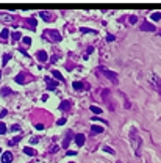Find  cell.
Masks as SVG:
<instances>
[{
	"label": "cell",
	"mask_w": 161,
	"mask_h": 163,
	"mask_svg": "<svg viewBox=\"0 0 161 163\" xmlns=\"http://www.w3.org/2000/svg\"><path fill=\"white\" fill-rule=\"evenodd\" d=\"M91 132H92V135L102 133V132H103V127H100V125H96V124H94L92 127H91Z\"/></svg>",
	"instance_id": "cell-13"
},
{
	"label": "cell",
	"mask_w": 161,
	"mask_h": 163,
	"mask_svg": "<svg viewBox=\"0 0 161 163\" xmlns=\"http://www.w3.org/2000/svg\"><path fill=\"white\" fill-rule=\"evenodd\" d=\"M8 35H9L8 28H3V30H2V35H0V38H2V39H6V38H8Z\"/></svg>",
	"instance_id": "cell-24"
},
{
	"label": "cell",
	"mask_w": 161,
	"mask_h": 163,
	"mask_svg": "<svg viewBox=\"0 0 161 163\" xmlns=\"http://www.w3.org/2000/svg\"><path fill=\"white\" fill-rule=\"evenodd\" d=\"M19 129H21V127H19L17 124H14V125H13V127H11V130H13V132H17Z\"/></svg>",
	"instance_id": "cell-34"
},
{
	"label": "cell",
	"mask_w": 161,
	"mask_h": 163,
	"mask_svg": "<svg viewBox=\"0 0 161 163\" xmlns=\"http://www.w3.org/2000/svg\"><path fill=\"white\" fill-rule=\"evenodd\" d=\"M21 138H22V135H17V136H14V138H13L11 141H8V146H14V144H17V143L21 141Z\"/></svg>",
	"instance_id": "cell-17"
},
{
	"label": "cell",
	"mask_w": 161,
	"mask_h": 163,
	"mask_svg": "<svg viewBox=\"0 0 161 163\" xmlns=\"http://www.w3.org/2000/svg\"><path fill=\"white\" fill-rule=\"evenodd\" d=\"M106 41H110V42L114 41V36H113V35H108V36H106Z\"/></svg>",
	"instance_id": "cell-35"
},
{
	"label": "cell",
	"mask_w": 161,
	"mask_h": 163,
	"mask_svg": "<svg viewBox=\"0 0 161 163\" xmlns=\"http://www.w3.org/2000/svg\"><path fill=\"white\" fill-rule=\"evenodd\" d=\"M72 86H74V89H75V91H81V89H83V88H89V85H83V83H81V82H74V83H72Z\"/></svg>",
	"instance_id": "cell-9"
},
{
	"label": "cell",
	"mask_w": 161,
	"mask_h": 163,
	"mask_svg": "<svg viewBox=\"0 0 161 163\" xmlns=\"http://www.w3.org/2000/svg\"><path fill=\"white\" fill-rule=\"evenodd\" d=\"M149 80H150V85H152V88L161 96V78L155 74V72H152V74H150V77H149Z\"/></svg>",
	"instance_id": "cell-1"
},
{
	"label": "cell",
	"mask_w": 161,
	"mask_h": 163,
	"mask_svg": "<svg viewBox=\"0 0 161 163\" xmlns=\"http://www.w3.org/2000/svg\"><path fill=\"white\" fill-rule=\"evenodd\" d=\"M36 129H38V130H42V129H44V125H42V124H36Z\"/></svg>",
	"instance_id": "cell-37"
},
{
	"label": "cell",
	"mask_w": 161,
	"mask_h": 163,
	"mask_svg": "<svg viewBox=\"0 0 161 163\" xmlns=\"http://www.w3.org/2000/svg\"><path fill=\"white\" fill-rule=\"evenodd\" d=\"M25 78H27V74H25V72H21V74H17L16 75V83H22V85H24L25 83Z\"/></svg>",
	"instance_id": "cell-10"
},
{
	"label": "cell",
	"mask_w": 161,
	"mask_h": 163,
	"mask_svg": "<svg viewBox=\"0 0 161 163\" xmlns=\"http://www.w3.org/2000/svg\"><path fill=\"white\" fill-rule=\"evenodd\" d=\"M9 58H11V55H9V54H5V55H3V61H2V63H3V64H6Z\"/></svg>",
	"instance_id": "cell-28"
},
{
	"label": "cell",
	"mask_w": 161,
	"mask_h": 163,
	"mask_svg": "<svg viewBox=\"0 0 161 163\" xmlns=\"http://www.w3.org/2000/svg\"><path fill=\"white\" fill-rule=\"evenodd\" d=\"M52 75H53L56 80H60V82H64V77L61 75V72L60 71H52Z\"/></svg>",
	"instance_id": "cell-16"
},
{
	"label": "cell",
	"mask_w": 161,
	"mask_h": 163,
	"mask_svg": "<svg viewBox=\"0 0 161 163\" xmlns=\"http://www.w3.org/2000/svg\"><path fill=\"white\" fill-rule=\"evenodd\" d=\"M27 24H28V27H30V28H35V27H36L35 17H33V19H27Z\"/></svg>",
	"instance_id": "cell-23"
},
{
	"label": "cell",
	"mask_w": 161,
	"mask_h": 163,
	"mask_svg": "<svg viewBox=\"0 0 161 163\" xmlns=\"http://www.w3.org/2000/svg\"><path fill=\"white\" fill-rule=\"evenodd\" d=\"M39 14H41V17L45 19V21H52V13L50 11H41Z\"/></svg>",
	"instance_id": "cell-15"
},
{
	"label": "cell",
	"mask_w": 161,
	"mask_h": 163,
	"mask_svg": "<svg viewBox=\"0 0 161 163\" xmlns=\"http://www.w3.org/2000/svg\"><path fill=\"white\" fill-rule=\"evenodd\" d=\"M6 133V124L5 122H0V135Z\"/></svg>",
	"instance_id": "cell-25"
},
{
	"label": "cell",
	"mask_w": 161,
	"mask_h": 163,
	"mask_svg": "<svg viewBox=\"0 0 161 163\" xmlns=\"http://www.w3.org/2000/svg\"><path fill=\"white\" fill-rule=\"evenodd\" d=\"M22 41H24V44H27V46H30V44H31V38H28V36L22 38Z\"/></svg>",
	"instance_id": "cell-27"
},
{
	"label": "cell",
	"mask_w": 161,
	"mask_h": 163,
	"mask_svg": "<svg viewBox=\"0 0 161 163\" xmlns=\"http://www.w3.org/2000/svg\"><path fill=\"white\" fill-rule=\"evenodd\" d=\"M66 124V118H60L58 119V125H64Z\"/></svg>",
	"instance_id": "cell-30"
},
{
	"label": "cell",
	"mask_w": 161,
	"mask_h": 163,
	"mask_svg": "<svg viewBox=\"0 0 161 163\" xmlns=\"http://www.w3.org/2000/svg\"><path fill=\"white\" fill-rule=\"evenodd\" d=\"M141 30H144V31H156V27L152 24V22H144L142 25H141Z\"/></svg>",
	"instance_id": "cell-5"
},
{
	"label": "cell",
	"mask_w": 161,
	"mask_h": 163,
	"mask_svg": "<svg viewBox=\"0 0 161 163\" xmlns=\"http://www.w3.org/2000/svg\"><path fill=\"white\" fill-rule=\"evenodd\" d=\"M130 138L136 141V146H134V147H136V149H134V154H136V157H141V147H142V140H141L139 136L136 135V130H131Z\"/></svg>",
	"instance_id": "cell-2"
},
{
	"label": "cell",
	"mask_w": 161,
	"mask_h": 163,
	"mask_svg": "<svg viewBox=\"0 0 161 163\" xmlns=\"http://www.w3.org/2000/svg\"><path fill=\"white\" fill-rule=\"evenodd\" d=\"M117 163H120V162H117Z\"/></svg>",
	"instance_id": "cell-40"
},
{
	"label": "cell",
	"mask_w": 161,
	"mask_h": 163,
	"mask_svg": "<svg viewBox=\"0 0 161 163\" xmlns=\"http://www.w3.org/2000/svg\"><path fill=\"white\" fill-rule=\"evenodd\" d=\"M150 19H152V21H160L161 19V13H152Z\"/></svg>",
	"instance_id": "cell-22"
},
{
	"label": "cell",
	"mask_w": 161,
	"mask_h": 163,
	"mask_svg": "<svg viewBox=\"0 0 161 163\" xmlns=\"http://www.w3.org/2000/svg\"><path fill=\"white\" fill-rule=\"evenodd\" d=\"M13 162V154L11 152H3L2 154V163H11Z\"/></svg>",
	"instance_id": "cell-8"
},
{
	"label": "cell",
	"mask_w": 161,
	"mask_h": 163,
	"mask_svg": "<svg viewBox=\"0 0 161 163\" xmlns=\"http://www.w3.org/2000/svg\"><path fill=\"white\" fill-rule=\"evenodd\" d=\"M70 140H72V133H70V132H67V133H66L64 141H63V147H64V149L69 147V143H70Z\"/></svg>",
	"instance_id": "cell-12"
},
{
	"label": "cell",
	"mask_w": 161,
	"mask_h": 163,
	"mask_svg": "<svg viewBox=\"0 0 161 163\" xmlns=\"http://www.w3.org/2000/svg\"><path fill=\"white\" fill-rule=\"evenodd\" d=\"M84 140H86V138H84L83 133H77V135H75V143H77L78 146H83L84 144Z\"/></svg>",
	"instance_id": "cell-11"
},
{
	"label": "cell",
	"mask_w": 161,
	"mask_h": 163,
	"mask_svg": "<svg viewBox=\"0 0 161 163\" xmlns=\"http://www.w3.org/2000/svg\"><path fill=\"white\" fill-rule=\"evenodd\" d=\"M0 94H2V96H5V97H6V96H8V94H11V89H9L8 86H5V88H2V91H0Z\"/></svg>",
	"instance_id": "cell-20"
},
{
	"label": "cell",
	"mask_w": 161,
	"mask_h": 163,
	"mask_svg": "<svg viewBox=\"0 0 161 163\" xmlns=\"http://www.w3.org/2000/svg\"><path fill=\"white\" fill-rule=\"evenodd\" d=\"M38 141H39L38 138H31V140H30V143H31V144H36V143H38Z\"/></svg>",
	"instance_id": "cell-36"
},
{
	"label": "cell",
	"mask_w": 161,
	"mask_h": 163,
	"mask_svg": "<svg viewBox=\"0 0 161 163\" xmlns=\"http://www.w3.org/2000/svg\"><path fill=\"white\" fill-rule=\"evenodd\" d=\"M21 38H22V35L19 31H13L11 33V39H13V41H19Z\"/></svg>",
	"instance_id": "cell-19"
},
{
	"label": "cell",
	"mask_w": 161,
	"mask_h": 163,
	"mask_svg": "<svg viewBox=\"0 0 161 163\" xmlns=\"http://www.w3.org/2000/svg\"><path fill=\"white\" fill-rule=\"evenodd\" d=\"M91 111H92V113H96V115H100V113H102V108H98V107H96V105H91Z\"/></svg>",
	"instance_id": "cell-21"
},
{
	"label": "cell",
	"mask_w": 161,
	"mask_h": 163,
	"mask_svg": "<svg viewBox=\"0 0 161 163\" xmlns=\"http://www.w3.org/2000/svg\"><path fill=\"white\" fill-rule=\"evenodd\" d=\"M0 77H2V72H0Z\"/></svg>",
	"instance_id": "cell-38"
},
{
	"label": "cell",
	"mask_w": 161,
	"mask_h": 163,
	"mask_svg": "<svg viewBox=\"0 0 161 163\" xmlns=\"http://www.w3.org/2000/svg\"><path fill=\"white\" fill-rule=\"evenodd\" d=\"M44 33L52 39V41H55V42L61 41V35H60V31H58V30H47V31H44Z\"/></svg>",
	"instance_id": "cell-4"
},
{
	"label": "cell",
	"mask_w": 161,
	"mask_h": 163,
	"mask_svg": "<svg viewBox=\"0 0 161 163\" xmlns=\"http://www.w3.org/2000/svg\"><path fill=\"white\" fill-rule=\"evenodd\" d=\"M45 83H47V88L49 89H55L58 86V82H55L53 78H50V77H45Z\"/></svg>",
	"instance_id": "cell-7"
},
{
	"label": "cell",
	"mask_w": 161,
	"mask_h": 163,
	"mask_svg": "<svg viewBox=\"0 0 161 163\" xmlns=\"http://www.w3.org/2000/svg\"><path fill=\"white\" fill-rule=\"evenodd\" d=\"M80 31H81V33H97L96 30H91V28H84V27H81V28H80Z\"/></svg>",
	"instance_id": "cell-26"
},
{
	"label": "cell",
	"mask_w": 161,
	"mask_h": 163,
	"mask_svg": "<svg viewBox=\"0 0 161 163\" xmlns=\"http://www.w3.org/2000/svg\"><path fill=\"white\" fill-rule=\"evenodd\" d=\"M98 71H102V74H103L108 80H111L113 83H117V82H119V77H117L116 72L110 71V69H106V68H98Z\"/></svg>",
	"instance_id": "cell-3"
},
{
	"label": "cell",
	"mask_w": 161,
	"mask_h": 163,
	"mask_svg": "<svg viewBox=\"0 0 161 163\" xmlns=\"http://www.w3.org/2000/svg\"><path fill=\"white\" fill-rule=\"evenodd\" d=\"M36 58H38L41 63H45L49 60V55H47V52H45V50H39L38 54H36Z\"/></svg>",
	"instance_id": "cell-6"
},
{
	"label": "cell",
	"mask_w": 161,
	"mask_h": 163,
	"mask_svg": "<svg viewBox=\"0 0 161 163\" xmlns=\"http://www.w3.org/2000/svg\"><path fill=\"white\" fill-rule=\"evenodd\" d=\"M0 154H2V149H0Z\"/></svg>",
	"instance_id": "cell-39"
},
{
	"label": "cell",
	"mask_w": 161,
	"mask_h": 163,
	"mask_svg": "<svg viewBox=\"0 0 161 163\" xmlns=\"http://www.w3.org/2000/svg\"><path fill=\"white\" fill-rule=\"evenodd\" d=\"M24 152L27 155H30V157H35V155H36V151H35V149H31V147H25Z\"/></svg>",
	"instance_id": "cell-18"
},
{
	"label": "cell",
	"mask_w": 161,
	"mask_h": 163,
	"mask_svg": "<svg viewBox=\"0 0 161 163\" xmlns=\"http://www.w3.org/2000/svg\"><path fill=\"white\" fill-rule=\"evenodd\" d=\"M92 52H94V47H88V49H86V58H88V55L92 54Z\"/></svg>",
	"instance_id": "cell-31"
},
{
	"label": "cell",
	"mask_w": 161,
	"mask_h": 163,
	"mask_svg": "<svg viewBox=\"0 0 161 163\" xmlns=\"http://www.w3.org/2000/svg\"><path fill=\"white\" fill-rule=\"evenodd\" d=\"M136 16H130V24H136Z\"/></svg>",
	"instance_id": "cell-32"
},
{
	"label": "cell",
	"mask_w": 161,
	"mask_h": 163,
	"mask_svg": "<svg viewBox=\"0 0 161 163\" xmlns=\"http://www.w3.org/2000/svg\"><path fill=\"white\" fill-rule=\"evenodd\" d=\"M8 115V110H2V111H0V118H3V116H6Z\"/></svg>",
	"instance_id": "cell-33"
},
{
	"label": "cell",
	"mask_w": 161,
	"mask_h": 163,
	"mask_svg": "<svg viewBox=\"0 0 161 163\" xmlns=\"http://www.w3.org/2000/svg\"><path fill=\"white\" fill-rule=\"evenodd\" d=\"M69 108H70V101H63L60 104V110H63V111H66Z\"/></svg>",
	"instance_id": "cell-14"
},
{
	"label": "cell",
	"mask_w": 161,
	"mask_h": 163,
	"mask_svg": "<svg viewBox=\"0 0 161 163\" xmlns=\"http://www.w3.org/2000/svg\"><path fill=\"white\" fill-rule=\"evenodd\" d=\"M103 151H105V152H108V154H114V151H113L111 147H108V146H105V147H103Z\"/></svg>",
	"instance_id": "cell-29"
}]
</instances>
